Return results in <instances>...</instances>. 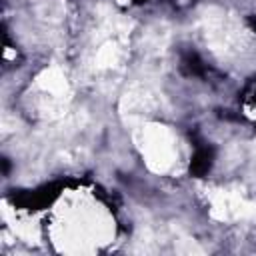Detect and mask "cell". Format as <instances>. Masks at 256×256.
Segmentation results:
<instances>
[{
  "mask_svg": "<svg viewBox=\"0 0 256 256\" xmlns=\"http://www.w3.org/2000/svg\"><path fill=\"white\" fill-rule=\"evenodd\" d=\"M198 34L212 54L222 60H240L250 52V36L240 18L224 8H204L198 14Z\"/></svg>",
  "mask_w": 256,
  "mask_h": 256,
  "instance_id": "6da1fadb",
  "label": "cell"
},
{
  "mask_svg": "<svg viewBox=\"0 0 256 256\" xmlns=\"http://www.w3.org/2000/svg\"><path fill=\"white\" fill-rule=\"evenodd\" d=\"M162 108V94L148 82L132 84L120 100V114L126 124L138 126L150 122V116L160 112Z\"/></svg>",
  "mask_w": 256,
  "mask_h": 256,
  "instance_id": "3957f363",
  "label": "cell"
},
{
  "mask_svg": "<svg viewBox=\"0 0 256 256\" xmlns=\"http://www.w3.org/2000/svg\"><path fill=\"white\" fill-rule=\"evenodd\" d=\"M210 214L220 222H236L256 214V204L236 188H216L208 194Z\"/></svg>",
  "mask_w": 256,
  "mask_h": 256,
  "instance_id": "277c9868",
  "label": "cell"
},
{
  "mask_svg": "<svg viewBox=\"0 0 256 256\" xmlns=\"http://www.w3.org/2000/svg\"><path fill=\"white\" fill-rule=\"evenodd\" d=\"M170 42V28L162 22H156L146 28L142 34V50L148 56H160Z\"/></svg>",
  "mask_w": 256,
  "mask_h": 256,
  "instance_id": "8992f818",
  "label": "cell"
},
{
  "mask_svg": "<svg viewBox=\"0 0 256 256\" xmlns=\"http://www.w3.org/2000/svg\"><path fill=\"white\" fill-rule=\"evenodd\" d=\"M36 88L42 94V108L50 118L62 116L70 98V86L64 72L58 66L42 70L36 78Z\"/></svg>",
  "mask_w": 256,
  "mask_h": 256,
  "instance_id": "5b68a950",
  "label": "cell"
},
{
  "mask_svg": "<svg viewBox=\"0 0 256 256\" xmlns=\"http://www.w3.org/2000/svg\"><path fill=\"white\" fill-rule=\"evenodd\" d=\"M38 16L48 22H58L64 16V4L62 0H42L38 4Z\"/></svg>",
  "mask_w": 256,
  "mask_h": 256,
  "instance_id": "52a82bcc",
  "label": "cell"
},
{
  "mask_svg": "<svg viewBox=\"0 0 256 256\" xmlns=\"http://www.w3.org/2000/svg\"><path fill=\"white\" fill-rule=\"evenodd\" d=\"M134 142L146 162L156 174H168L178 162V144L174 132L160 122H144L134 128Z\"/></svg>",
  "mask_w": 256,
  "mask_h": 256,
  "instance_id": "7a4b0ae2",
  "label": "cell"
}]
</instances>
